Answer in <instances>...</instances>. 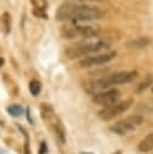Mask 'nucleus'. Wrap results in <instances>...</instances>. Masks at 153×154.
<instances>
[{"instance_id":"obj_5","label":"nucleus","mask_w":153,"mask_h":154,"mask_svg":"<svg viewBox=\"0 0 153 154\" xmlns=\"http://www.w3.org/2000/svg\"><path fill=\"white\" fill-rule=\"evenodd\" d=\"M142 122H143V118L139 114L129 116V117L120 119L117 123H114L110 128V130L113 131L114 134H118V135H126L130 131L135 130L137 126H140L142 124Z\"/></svg>"},{"instance_id":"obj_6","label":"nucleus","mask_w":153,"mask_h":154,"mask_svg":"<svg viewBox=\"0 0 153 154\" xmlns=\"http://www.w3.org/2000/svg\"><path fill=\"white\" fill-rule=\"evenodd\" d=\"M133 103V99H126L122 102H116L111 106H107V107H104L102 109L99 111L98 116L101 120L104 122H108V120H112L114 117L122 114L123 112H125L130 105Z\"/></svg>"},{"instance_id":"obj_3","label":"nucleus","mask_w":153,"mask_h":154,"mask_svg":"<svg viewBox=\"0 0 153 154\" xmlns=\"http://www.w3.org/2000/svg\"><path fill=\"white\" fill-rule=\"evenodd\" d=\"M137 76L136 71H120V72H116L111 76H106V77H101V78H96L90 81L89 83V88L92 90H105L106 88H110L111 85L114 84H123V83H129L133 79H135Z\"/></svg>"},{"instance_id":"obj_1","label":"nucleus","mask_w":153,"mask_h":154,"mask_svg":"<svg viewBox=\"0 0 153 154\" xmlns=\"http://www.w3.org/2000/svg\"><path fill=\"white\" fill-rule=\"evenodd\" d=\"M101 17H102V12L99 7L81 5L75 2H64L57 8V12H55L57 20L69 22L71 24L98 20Z\"/></svg>"},{"instance_id":"obj_13","label":"nucleus","mask_w":153,"mask_h":154,"mask_svg":"<svg viewBox=\"0 0 153 154\" xmlns=\"http://www.w3.org/2000/svg\"><path fill=\"white\" fill-rule=\"evenodd\" d=\"M152 84V77L151 76H148L145 81H142L139 85H137V88H136V91H142L143 89H146L148 85H151Z\"/></svg>"},{"instance_id":"obj_17","label":"nucleus","mask_w":153,"mask_h":154,"mask_svg":"<svg viewBox=\"0 0 153 154\" xmlns=\"http://www.w3.org/2000/svg\"><path fill=\"white\" fill-rule=\"evenodd\" d=\"M152 91H153V88H152Z\"/></svg>"},{"instance_id":"obj_9","label":"nucleus","mask_w":153,"mask_h":154,"mask_svg":"<svg viewBox=\"0 0 153 154\" xmlns=\"http://www.w3.org/2000/svg\"><path fill=\"white\" fill-rule=\"evenodd\" d=\"M153 149V132L148 134L141 142L139 143V150L142 153H148Z\"/></svg>"},{"instance_id":"obj_10","label":"nucleus","mask_w":153,"mask_h":154,"mask_svg":"<svg viewBox=\"0 0 153 154\" xmlns=\"http://www.w3.org/2000/svg\"><path fill=\"white\" fill-rule=\"evenodd\" d=\"M0 26H1V30L4 31L5 35H7L11 30V19H10V14L7 12L2 13L1 17H0Z\"/></svg>"},{"instance_id":"obj_15","label":"nucleus","mask_w":153,"mask_h":154,"mask_svg":"<svg viewBox=\"0 0 153 154\" xmlns=\"http://www.w3.org/2000/svg\"><path fill=\"white\" fill-rule=\"evenodd\" d=\"M4 65V58L2 57H0V67Z\"/></svg>"},{"instance_id":"obj_8","label":"nucleus","mask_w":153,"mask_h":154,"mask_svg":"<svg viewBox=\"0 0 153 154\" xmlns=\"http://www.w3.org/2000/svg\"><path fill=\"white\" fill-rule=\"evenodd\" d=\"M116 57V52H108L104 54H94V55H88L84 57L83 59L80 60L78 65L80 67H90V66H96V65H102L105 63H108Z\"/></svg>"},{"instance_id":"obj_14","label":"nucleus","mask_w":153,"mask_h":154,"mask_svg":"<svg viewBox=\"0 0 153 154\" xmlns=\"http://www.w3.org/2000/svg\"><path fill=\"white\" fill-rule=\"evenodd\" d=\"M39 153H40V154H46V153H47V144H46V142H41Z\"/></svg>"},{"instance_id":"obj_4","label":"nucleus","mask_w":153,"mask_h":154,"mask_svg":"<svg viewBox=\"0 0 153 154\" xmlns=\"http://www.w3.org/2000/svg\"><path fill=\"white\" fill-rule=\"evenodd\" d=\"M61 36L67 40L72 38H90L93 36H96L99 32L98 26L94 25H82V24H70L61 28Z\"/></svg>"},{"instance_id":"obj_7","label":"nucleus","mask_w":153,"mask_h":154,"mask_svg":"<svg viewBox=\"0 0 153 154\" xmlns=\"http://www.w3.org/2000/svg\"><path fill=\"white\" fill-rule=\"evenodd\" d=\"M119 96H120V93L117 89H108V90H102V91L95 93L93 96V101L98 105L107 107V106H111V105L118 102Z\"/></svg>"},{"instance_id":"obj_2","label":"nucleus","mask_w":153,"mask_h":154,"mask_svg":"<svg viewBox=\"0 0 153 154\" xmlns=\"http://www.w3.org/2000/svg\"><path fill=\"white\" fill-rule=\"evenodd\" d=\"M110 47V43L106 40H101V38H87L83 42H80L75 46H71L70 48L66 49V55L70 59H75V58H80V57H88L93 53H98L100 51L107 49Z\"/></svg>"},{"instance_id":"obj_16","label":"nucleus","mask_w":153,"mask_h":154,"mask_svg":"<svg viewBox=\"0 0 153 154\" xmlns=\"http://www.w3.org/2000/svg\"><path fill=\"white\" fill-rule=\"evenodd\" d=\"M78 1H86V0H78ZM98 1H101V0H98Z\"/></svg>"},{"instance_id":"obj_11","label":"nucleus","mask_w":153,"mask_h":154,"mask_svg":"<svg viewBox=\"0 0 153 154\" xmlns=\"http://www.w3.org/2000/svg\"><path fill=\"white\" fill-rule=\"evenodd\" d=\"M29 90H30L31 95L36 96V95L40 93V90H41V84H40V82H37V81H35V79L30 81V83H29Z\"/></svg>"},{"instance_id":"obj_12","label":"nucleus","mask_w":153,"mask_h":154,"mask_svg":"<svg viewBox=\"0 0 153 154\" xmlns=\"http://www.w3.org/2000/svg\"><path fill=\"white\" fill-rule=\"evenodd\" d=\"M7 111H8V113H10L11 116H13V117H18V116H20L22 112H23V109H22V107H20L19 105H12V106H10V107L7 108Z\"/></svg>"}]
</instances>
